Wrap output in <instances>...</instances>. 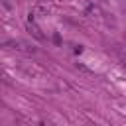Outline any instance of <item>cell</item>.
Segmentation results:
<instances>
[{
	"mask_svg": "<svg viewBox=\"0 0 126 126\" xmlns=\"http://www.w3.org/2000/svg\"><path fill=\"white\" fill-rule=\"evenodd\" d=\"M28 30H30V33H32V35H33V37H37V39H39V41H43V39H45V35H43V33H41V32H39V28H37V26H33V24H32V22H30V24H28Z\"/></svg>",
	"mask_w": 126,
	"mask_h": 126,
	"instance_id": "obj_2",
	"label": "cell"
},
{
	"mask_svg": "<svg viewBox=\"0 0 126 126\" xmlns=\"http://www.w3.org/2000/svg\"><path fill=\"white\" fill-rule=\"evenodd\" d=\"M124 67H126V61H124Z\"/></svg>",
	"mask_w": 126,
	"mask_h": 126,
	"instance_id": "obj_3",
	"label": "cell"
},
{
	"mask_svg": "<svg viewBox=\"0 0 126 126\" xmlns=\"http://www.w3.org/2000/svg\"><path fill=\"white\" fill-rule=\"evenodd\" d=\"M4 45H12L14 49H20V51H26V53H35V47L26 43V41H20V39H12V41H4Z\"/></svg>",
	"mask_w": 126,
	"mask_h": 126,
	"instance_id": "obj_1",
	"label": "cell"
}]
</instances>
